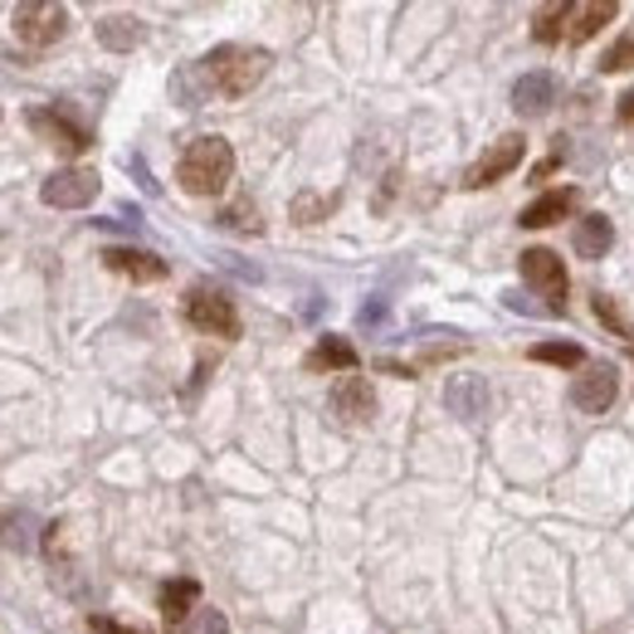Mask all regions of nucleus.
<instances>
[{
	"mask_svg": "<svg viewBox=\"0 0 634 634\" xmlns=\"http://www.w3.org/2000/svg\"><path fill=\"white\" fill-rule=\"evenodd\" d=\"M308 371H357V347L347 337H318V347L303 361Z\"/></svg>",
	"mask_w": 634,
	"mask_h": 634,
	"instance_id": "nucleus-19",
	"label": "nucleus"
},
{
	"mask_svg": "<svg viewBox=\"0 0 634 634\" xmlns=\"http://www.w3.org/2000/svg\"><path fill=\"white\" fill-rule=\"evenodd\" d=\"M88 630L93 634H152V630H142V625H122V620H108V615H93Z\"/></svg>",
	"mask_w": 634,
	"mask_h": 634,
	"instance_id": "nucleus-25",
	"label": "nucleus"
},
{
	"mask_svg": "<svg viewBox=\"0 0 634 634\" xmlns=\"http://www.w3.org/2000/svg\"><path fill=\"white\" fill-rule=\"evenodd\" d=\"M201 634H230V625H225L220 610H205V615H201Z\"/></svg>",
	"mask_w": 634,
	"mask_h": 634,
	"instance_id": "nucleus-27",
	"label": "nucleus"
},
{
	"mask_svg": "<svg viewBox=\"0 0 634 634\" xmlns=\"http://www.w3.org/2000/svg\"><path fill=\"white\" fill-rule=\"evenodd\" d=\"M181 313L195 332H211V337H225V342L239 337V308H235L230 294H220V288H205V284L191 288Z\"/></svg>",
	"mask_w": 634,
	"mask_h": 634,
	"instance_id": "nucleus-3",
	"label": "nucleus"
},
{
	"mask_svg": "<svg viewBox=\"0 0 634 634\" xmlns=\"http://www.w3.org/2000/svg\"><path fill=\"white\" fill-rule=\"evenodd\" d=\"M561 83L552 69H533V74H523L513 83V112H523V118H537V112H547L557 103Z\"/></svg>",
	"mask_w": 634,
	"mask_h": 634,
	"instance_id": "nucleus-14",
	"label": "nucleus"
},
{
	"mask_svg": "<svg viewBox=\"0 0 634 634\" xmlns=\"http://www.w3.org/2000/svg\"><path fill=\"white\" fill-rule=\"evenodd\" d=\"M527 157V142H523V132H507V137H498L493 147L483 152V157H478L469 171H464V186H469V191H483V186H493V181H503L507 171H513L517 162Z\"/></svg>",
	"mask_w": 634,
	"mask_h": 634,
	"instance_id": "nucleus-8",
	"label": "nucleus"
},
{
	"mask_svg": "<svg viewBox=\"0 0 634 634\" xmlns=\"http://www.w3.org/2000/svg\"><path fill=\"white\" fill-rule=\"evenodd\" d=\"M561 15H566V5H542L533 15V39L537 45H561Z\"/></svg>",
	"mask_w": 634,
	"mask_h": 634,
	"instance_id": "nucleus-24",
	"label": "nucleus"
},
{
	"mask_svg": "<svg viewBox=\"0 0 634 634\" xmlns=\"http://www.w3.org/2000/svg\"><path fill=\"white\" fill-rule=\"evenodd\" d=\"M615 0H581V5H566V15H561V39L566 45H586V39H596L600 29L615 20Z\"/></svg>",
	"mask_w": 634,
	"mask_h": 634,
	"instance_id": "nucleus-9",
	"label": "nucleus"
},
{
	"mask_svg": "<svg viewBox=\"0 0 634 634\" xmlns=\"http://www.w3.org/2000/svg\"><path fill=\"white\" fill-rule=\"evenodd\" d=\"M444 405H450L459 420L478 424L488 415V405H493V391H488L483 376H450V386H444Z\"/></svg>",
	"mask_w": 634,
	"mask_h": 634,
	"instance_id": "nucleus-13",
	"label": "nucleus"
},
{
	"mask_svg": "<svg viewBox=\"0 0 634 634\" xmlns=\"http://www.w3.org/2000/svg\"><path fill=\"white\" fill-rule=\"evenodd\" d=\"M610 239H615V225H610L606 215H581L576 230H571V249H576L581 259H606Z\"/></svg>",
	"mask_w": 634,
	"mask_h": 634,
	"instance_id": "nucleus-17",
	"label": "nucleus"
},
{
	"mask_svg": "<svg viewBox=\"0 0 634 634\" xmlns=\"http://www.w3.org/2000/svg\"><path fill=\"white\" fill-rule=\"evenodd\" d=\"M195 69H201V79H205V93L244 98V93H254L268 69H274V55L259 45H220L205 59H195Z\"/></svg>",
	"mask_w": 634,
	"mask_h": 634,
	"instance_id": "nucleus-1",
	"label": "nucleus"
},
{
	"mask_svg": "<svg viewBox=\"0 0 634 634\" xmlns=\"http://www.w3.org/2000/svg\"><path fill=\"white\" fill-rule=\"evenodd\" d=\"M332 211H337V195H313V191H303L294 205H288L294 225H318V220H327Z\"/></svg>",
	"mask_w": 634,
	"mask_h": 634,
	"instance_id": "nucleus-20",
	"label": "nucleus"
},
{
	"mask_svg": "<svg viewBox=\"0 0 634 634\" xmlns=\"http://www.w3.org/2000/svg\"><path fill=\"white\" fill-rule=\"evenodd\" d=\"M215 220H220V230H235V235H259V230H264V220H259V211H254L249 201L225 205V211L215 215Z\"/></svg>",
	"mask_w": 634,
	"mask_h": 634,
	"instance_id": "nucleus-23",
	"label": "nucleus"
},
{
	"mask_svg": "<svg viewBox=\"0 0 634 634\" xmlns=\"http://www.w3.org/2000/svg\"><path fill=\"white\" fill-rule=\"evenodd\" d=\"M103 264H108L112 274L132 278V284H162V278H166V259L152 254V249L112 244V249H103Z\"/></svg>",
	"mask_w": 634,
	"mask_h": 634,
	"instance_id": "nucleus-10",
	"label": "nucleus"
},
{
	"mask_svg": "<svg viewBox=\"0 0 634 634\" xmlns=\"http://www.w3.org/2000/svg\"><path fill=\"white\" fill-rule=\"evenodd\" d=\"M630 357H634V342H630Z\"/></svg>",
	"mask_w": 634,
	"mask_h": 634,
	"instance_id": "nucleus-30",
	"label": "nucleus"
},
{
	"mask_svg": "<svg viewBox=\"0 0 634 634\" xmlns=\"http://www.w3.org/2000/svg\"><path fill=\"white\" fill-rule=\"evenodd\" d=\"M98 191H103V181L93 166H64V171H55L39 186V201L55 205V211H83V205L98 201Z\"/></svg>",
	"mask_w": 634,
	"mask_h": 634,
	"instance_id": "nucleus-6",
	"label": "nucleus"
},
{
	"mask_svg": "<svg viewBox=\"0 0 634 634\" xmlns=\"http://www.w3.org/2000/svg\"><path fill=\"white\" fill-rule=\"evenodd\" d=\"M230 176H235V147L225 137H215V132L195 137L181 152V162H176V181H181L186 195H220L230 186Z\"/></svg>",
	"mask_w": 634,
	"mask_h": 634,
	"instance_id": "nucleus-2",
	"label": "nucleus"
},
{
	"mask_svg": "<svg viewBox=\"0 0 634 634\" xmlns=\"http://www.w3.org/2000/svg\"><path fill=\"white\" fill-rule=\"evenodd\" d=\"M195 600H201V581H191V576H176V581H166L162 586V620H166V630H181L186 625V615L195 610Z\"/></svg>",
	"mask_w": 634,
	"mask_h": 634,
	"instance_id": "nucleus-16",
	"label": "nucleus"
},
{
	"mask_svg": "<svg viewBox=\"0 0 634 634\" xmlns=\"http://www.w3.org/2000/svg\"><path fill=\"white\" fill-rule=\"evenodd\" d=\"M615 122H620V128H630V122H634V88H625V93H620V108H615Z\"/></svg>",
	"mask_w": 634,
	"mask_h": 634,
	"instance_id": "nucleus-28",
	"label": "nucleus"
},
{
	"mask_svg": "<svg viewBox=\"0 0 634 634\" xmlns=\"http://www.w3.org/2000/svg\"><path fill=\"white\" fill-rule=\"evenodd\" d=\"M571 211H576V186H561V191H547V195H537V201H527L523 211H517V225H523V230H547V225L566 220Z\"/></svg>",
	"mask_w": 634,
	"mask_h": 634,
	"instance_id": "nucleus-15",
	"label": "nucleus"
},
{
	"mask_svg": "<svg viewBox=\"0 0 634 634\" xmlns=\"http://www.w3.org/2000/svg\"><path fill=\"white\" fill-rule=\"evenodd\" d=\"M533 361H547V367H586V351L576 342H537L533 347Z\"/></svg>",
	"mask_w": 634,
	"mask_h": 634,
	"instance_id": "nucleus-21",
	"label": "nucleus"
},
{
	"mask_svg": "<svg viewBox=\"0 0 634 634\" xmlns=\"http://www.w3.org/2000/svg\"><path fill=\"white\" fill-rule=\"evenodd\" d=\"M596 318H600V322H606V327H615V332H620V337H630V327H625V322H620V313H615V303H610V298H606V294H596Z\"/></svg>",
	"mask_w": 634,
	"mask_h": 634,
	"instance_id": "nucleus-26",
	"label": "nucleus"
},
{
	"mask_svg": "<svg viewBox=\"0 0 634 634\" xmlns=\"http://www.w3.org/2000/svg\"><path fill=\"white\" fill-rule=\"evenodd\" d=\"M517 274H523V284L533 288V294L547 298V313H566V264L552 254V249H523L517 254Z\"/></svg>",
	"mask_w": 634,
	"mask_h": 634,
	"instance_id": "nucleus-4",
	"label": "nucleus"
},
{
	"mask_svg": "<svg viewBox=\"0 0 634 634\" xmlns=\"http://www.w3.org/2000/svg\"><path fill=\"white\" fill-rule=\"evenodd\" d=\"M615 396H620V371L610 361H586L581 376L571 381V405L581 415H606L615 405Z\"/></svg>",
	"mask_w": 634,
	"mask_h": 634,
	"instance_id": "nucleus-7",
	"label": "nucleus"
},
{
	"mask_svg": "<svg viewBox=\"0 0 634 634\" xmlns=\"http://www.w3.org/2000/svg\"><path fill=\"white\" fill-rule=\"evenodd\" d=\"M166 634H186V625H181V630H166Z\"/></svg>",
	"mask_w": 634,
	"mask_h": 634,
	"instance_id": "nucleus-29",
	"label": "nucleus"
},
{
	"mask_svg": "<svg viewBox=\"0 0 634 634\" xmlns=\"http://www.w3.org/2000/svg\"><path fill=\"white\" fill-rule=\"evenodd\" d=\"M69 35V10L55 0H25L15 5V39L29 49H49Z\"/></svg>",
	"mask_w": 634,
	"mask_h": 634,
	"instance_id": "nucleus-5",
	"label": "nucleus"
},
{
	"mask_svg": "<svg viewBox=\"0 0 634 634\" xmlns=\"http://www.w3.org/2000/svg\"><path fill=\"white\" fill-rule=\"evenodd\" d=\"M332 415L342 424H367L376 415V391L367 386V376H342L332 391Z\"/></svg>",
	"mask_w": 634,
	"mask_h": 634,
	"instance_id": "nucleus-12",
	"label": "nucleus"
},
{
	"mask_svg": "<svg viewBox=\"0 0 634 634\" xmlns=\"http://www.w3.org/2000/svg\"><path fill=\"white\" fill-rule=\"evenodd\" d=\"M625 69H634V25L620 29V39L600 55V74H625Z\"/></svg>",
	"mask_w": 634,
	"mask_h": 634,
	"instance_id": "nucleus-22",
	"label": "nucleus"
},
{
	"mask_svg": "<svg viewBox=\"0 0 634 634\" xmlns=\"http://www.w3.org/2000/svg\"><path fill=\"white\" fill-rule=\"evenodd\" d=\"M147 39V25L137 15H108L98 20V45L112 49V55H132V49Z\"/></svg>",
	"mask_w": 634,
	"mask_h": 634,
	"instance_id": "nucleus-18",
	"label": "nucleus"
},
{
	"mask_svg": "<svg viewBox=\"0 0 634 634\" xmlns=\"http://www.w3.org/2000/svg\"><path fill=\"white\" fill-rule=\"evenodd\" d=\"M29 128H35L39 137L49 142V147L69 152V157H79V152H88V147H93L88 132H83L79 122H69L59 108H35V112H29Z\"/></svg>",
	"mask_w": 634,
	"mask_h": 634,
	"instance_id": "nucleus-11",
	"label": "nucleus"
}]
</instances>
